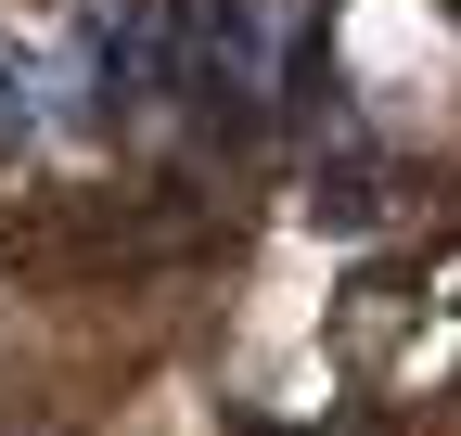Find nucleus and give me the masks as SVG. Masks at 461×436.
<instances>
[{
	"label": "nucleus",
	"instance_id": "1",
	"mask_svg": "<svg viewBox=\"0 0 461 436\" xmlns=\"http://www.w3.org/2000/svg\"><path fill=\"white\" fill-rule=\"evenodd\" d=\"M39 116H51L39 65H26V51H0V154H14V141H39Z\"/></svg>",
	"mask_w": 461,
	"mask_h": 436
}]
</instances>
